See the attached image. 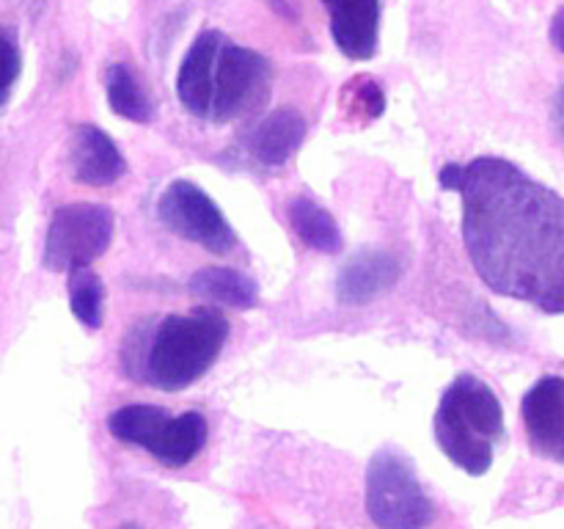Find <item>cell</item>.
Instances as JSON below:
<instances>
[{"label":"cell","mask_w":564,"mask_h":529,"mask_svg":"<svg viewBox=\"0 0 564 529\" xmlns=\"http://www.w3.org/2000/svg\"><path fill=\"white\" fill-rule=\"evenodd\" d=\"M463 237L494 292L543 312L564 309V202L505 158L463 165Z\"/></svg>","instance_id":"6da1fadb"},{"label":"cell","mask_w":564,"mask_h":529,"mask_svg":"<svg viewBox=\"0 0 564 529\" xmlns=\"http://www.w3.org/2000/svg\"><path fill=\"white\" fill-rule=\"evenodd\" d=\"M273 66L262 53L220 31L193 39L176 75V97L191 116L213 125L246 119L268 105Z\"/></svg>","instance_id":"7a4b0ae2"},{"label":"cell","mask_w":564,"mask_h":529,"mask_svg":"<svg viewBox=\"0 0 564 529\" xmlns=\"http://www.w3.org/2000/svg\"><path fill=\"white\" fill-rule=\"evenodd\" d=\"M229 320L218 309L169 314L147 336L138 353H124L127 369L160 391H182L196 384L220 356Z\"/></svg>","instance_id":"3957f363"},{"label":"cell","mask_w":564,"mask_h":529,"mask_svg":"<svg viewBox=\"0 0 564 529\" xmlns=\"http://www.w3.org/2000/svg\"><path fill=\"white\" fill-rule=\"evenodd\" d=\"M433 430L444 455L479 477L494 466V450L505 439V408L477 375H457L441 397Z\"/></svg>","instance_id":"277c9868"},{"label":"cell","mask_w":564,"mask_h":529,"mask_svg":"<svg viewBox=\"0 0 564 529\" xmlns=\"http://www.w3.org/2000/svg\"><path fill=\"white\" fill-rule=\"evenodd\" d=\"M108 430L171 468L187 466L207 444V419L198 411L174 417L158 406H124L110 413Z\"/></svg>","instance_id":"5b68a950"},{"label":"cell","mask_w":564,"mask_h":529,"mask_svg":"<svg viewBox=\"0 0 564 529\" xmlns=\"http://www.w3.org/2000/svg\"><path fill=\"white\" fill-rule=\"evenodd\" d=\"M367 512L380 529H424L433 523V499L402 452L380 450L369 461Z\"/></svg>","instance_id":"8992f818"},{"label":"cell","mask_w":564,"mask_h":529,"mask_svg":"<svg viewBox=\"0 0 564 529\" xmlns=\"http://www.w3.org/2000/svg\"><path fill=\"white\" fill-rule=\"evenodd\" d=\"M113 213L105 204L77 202L55 209L44 240V268L66 270L88 268L102 257L113 240Z\"/></svg>","instance_id":"52a82bcc"},{"label":"cell","mask_w":564,"mask_h":529,"mask_svg":"<svg viewBox=\"0 0 564 529\" xmlns=\"http://www.w3.org/2000/svg\"><path fill=\"white\" fill-rule=\"evenodd\" d=\"M158 215L174 235L196 242L209 253H229L237 246V231L218 204L191 180H174L158 202Z\"/></svg>","instance_id":"ba28073f"},{"label":"cell","mask_w":564,"mask_h":529,"mask_svg":"<svg viewBox=\"0 0 564 529\" xmlns=\"http://www.w3.org/2000/svg\"><path fill=\"white\" fill-rule=\"evenodd\" d=\"M523 422H527L532 450L551 461H564V380L545 375L523 397Z\"/></svg>","instance_id":"9c48e42d"},{"label":"cell","mask_w":564,"mask_h":529,"mask_svg":"<svg viewBox=\"0 0 564 529\" xmlns=\"http://www.w3.org/2000/svg\"><path fill=\"white\" fill-rule=\"evenodd\" d=\"M69 163L77 182L88 187H108L124 176V154L113 138L94 125H80L69 138Z\"/></svg>","instance_id":"30bf717a"},{"label":"cell","mask_w":564,"mask_h":529,"mask_svg":"<svg viewBox=\"0 0 564 529\" xmlns=\"http://www.w3.org/2000/svg\"><path fill=\"white\" fill-rule=\"evenodd\" d=\"M334 42L347 58L369 61L380 42V0H323Z\"/></svg>","instance_id":"8fae6325"},{"label":"cell","mask_w":564,"mask_h":529,"mask_svg":"<svg viewBox=\"0 0 564 529\" xmlns=\"http://www.w3.org/2000/svg\"><path fill=\"white\" fill-rule=\"evenodd\" d=\"M400 262L386 251H361L336 276V298L345 306H367L400 281Z\"/></svg>","instance_id":"7c38bea8"},{"label":"cell","mask_w":564,"mask_h":529,"mask_svg":"<svg viewBox=\"0 0 564 529\" xmlns=\"http://www.w3.org/2000/svg\"><path fill=\"white\" fill-rule=\"evenodd\" d=\"M306 138V119L295 108H279L264 116L251 136V152L264 165H284Z\"/></svg>","instance_id":"4fadbf2b"},{"label":"cell","mask_w":564,"mask_h":529,"mask_svg":"<svg viewBox=\"0 0 564 529\" xmlns=\"http://www.w3.org/2000/svg\"><path fill=\"white\" fill-rule=\"evenodd\" d=\"M191 290L207 301L231 309H251L259 301L257 281L248 279L240 270L218 268V264L196 270L191 279Z\"/></svg>","instance_id":"5bb4252c"},{"label":"cell","mask_w":564,"mask_h":529,"mask_svg":"<svg viewBox=\"0 0 564 529\" xmlns=\"http://www.w3.org/2000/svg\"><path fill=\"white\" fill-rule=\"evenodd\" d=\"M286 218H290L295 235L306 242L308 248L319 253H339L341 251V231L334 215L325 207H319L314 198L295 196L286 207Z\"/></svg>","instance_id":"9a60e30c"},{"label":"cell","mask_w":564,"mask_h":529,"mask_svg":"<svg viewBox=\"0 0 564 529\" xmlns=\"http://www.w3.org/2000/svg\"><path fill=\"white\" fill-rule=\"evenodd\" d=\"M105 91H108V102L116 116L130 119L135 125H147L154 116V105L149 99L147 88L135 77V72L127 64H110L105 72Z\"/></svg>","instance_id":"2e32d148"},{"label":"cell","mask_w":564,"mask_h":529,"mask_svg":"<svg viewBox=\"0 0 564 529\" xmlns=\"http://www.w3.org/2000/svg\"><path fill=\"white\" fill-rule=\"evenodd\" d=\"M69 306L86 328H99L105 320V284L91 268L69 270Z\"/></svg>","instance_id":"e0dca14e"},{"label":"cell","mask_w":564,"mask_h":529,"mask_svg":"<svg viewBox=\"0 0 564 529\" xmlns=\"http://www.w3.org/2000/svg\"><path fill=\"white\" fill-rule=\"evenodd\" d=\"M345 105L347 114H361L364 121H372L383 114L386 97L383 88L372 80V77H356L350 86L345 88Z\"/></svg>","instance_id":"ac0fdd59"},{"label":"cell","mask_w":564,"mask_h":529,"mask_svg":"<svg viewBox=\"0 0 564 529\" xmlns=\"http://www.w3.org/2000/svg\"><path fill=\"white\" fill-rule=\"evenodd\" d=\"M20 66L22 55L20 44H17V31L0 25V108L11 97V88H14L17 77H20Z\"/></svg>","instance_id":"d6986e66"},{"label":"cell","mask_w":564,"mask_h":529,"mask_svg":"<svg viewBox=\"0 0 564 529\" xmlns=\"http://www.w3.org/2000/svg\"><path fill=\"white\" fill-rule=\"evenodd\" d=\"M438 180H441V185L446 187V191H457V187H460V182H463V165H455V163L444 165V169H441V174H438Z\"/></svg>","instance_id":"ffe728a7"},{"label":"cell","mask_w":564,"mask_h":529,"mask_svg":"<svg viewBox=\"0 0 564 529\" xmlns=\"http://www.w3.org/2000/svg\"><path fill=\"white\" fill-rule=\"evenodd\" d=\"M562 20H564V11L560 9V11H556V17H554V28H551V39H554L556 50L564 47V44H562Z\"/></svg>","instance_id":"44dd1931"},{"label":"cell","mask_w":564,"mask_h":529,"mask_svg":"<svg viewBox=\"0 0 564 529\" xmlns=\"http://www.w3.org/2000/svg\"><path fill=\"white\" fill-rule=\"evenodd\" d=\"M121 529H141V527H135V523H127V527H121Z\"/></svg>","instance_id":"7402d4cb"}]
</instances>
